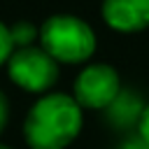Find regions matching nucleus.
<instances>
[{"label": "nucleus", "instance_id": "nucleus-1", "mask_svg": "<svg viewBox=\"0 0 149 149\" xmlns=\"http://www.w3.org/2000/svg\"><path fill=\"white\" fill-rule=\"evenodd\" d=\"M79 130L81 107L65 93L42 95L23 121V137L30 149H65Z\"/></svg>", "mask_w": 149, "mask_h": 149}, {"label": "nucleus", "instance_id": "nucleus-2", "mask_svg": "<svg viewBox=\"0 0 149 149\" xmlns=\"http://www.w3.org/2000/svg\"><path fill=\"white\" fill-rule=\"evenodd\" d=\"M40 47L56 63H84L95 51V35L79 16L54 14L40 26Z\"/></svg>", "mask_w": 149, "mask_h": 149}, {"label": "nucleus", "instance_id": "nucleus-3", "mask_svg": "<svg viewBox=\"0 0 149 149\" xmlns=\"http://www.w3.org/2000/svg\"><path fill=\"white\" fill-rule=\"evenodd\" d=\"M7 74L19 88L28 93H44L58 79V63L42 47H23L14 49L9 56Z\"/></svg>", "mask_w": 149, "mask_h": 149}, {"label": "nucleus", "instance_id": "nucleus-4", "mask_svg": "<svg viewBox=\"0 0 149 149\" xmlns=\"http://www.w3.org/2000/svg\"><path fill=\"white\" fill-rule=\"evenodd\" d=\"M119 93H121V81H119L116 70L105 63H93V65H86L77 74L72 98L79 102V107L107 109L116 100Z\"/></svg>", "mask_w": 149, "mask_h": 149}, {"label": "nucleus", "instance_id": "nucleus-5", "mask_svg": "<svg viewBox=\"0 0 149 149\" xmlns=\"http://www.w3.org/2000/svg\"><path fill=\"white\" fill-rule=\"evenodd\" d=\"M102 19L119 33H137L149 26V0H102Z\"/></svg>", "mask_w": 149, "mask_h": 149}, {"label": "nucleus", "instance_id": "nucleus-6", "mask_svg": "<svg viewBox=\"0 0 149 149\" xmlns=\"http://www.w3.org/2000/svg\"><path fill=\"white\" fill-rule=\"evenodd\" d=\"M142 109H144V105H142V100H140L135 93H130V91H121V93L116 95V100L107 107V114H109V119L114 121V126L126 128V126L140 121Z\"/></svg>", "mask_w": 149, "mask_h": 149}, {"label": "nucleus", "instance_id": "nucleus-7", "mask_svg": "<svg viewBox=\"0 0 149 149\" xmlns=\"http://www.w3.org/2000/svg\"><path fill=\"white\" fill-rule=\"evenodd\" d=\"M9 35H12L14 49H23V47H33V42L40 40V28H35L28 21H19L9 26Z\"/></svg>", "mask_w": 149, "mask_h": 149}, {"label": "nucleus", "instance_id": "nucleus-8", "mask_svg": "<svg viewBox=\"0 0 149 149\" xmlns=\"http://www.w3.org/2000/svg\"><path fill=\"white\" fill-rule=\"evenodd\" d=\"M12 54H14V42L9 35V26H5L0 21V65H7Z\"/></svg>", "mask_w": 149, "mask_h": 149}, {"label": "nucleus", "instance_id": "nucleus-9", "mask_svg": "<svg viewBox=\"0 0 149 149\" xmlns=\"http://www.w3.org/2000/svg\"><path fill=\"white\" fill-rule=\"evenodd\" d=\"M137 130H140V137L149 144V105L142 109V116H140V121H137Z\"/></svg>", "mask_w": 149, "mask_h": 149}, {"label": "nucleus", "instance_id": "nucleus-10", "mask_svg": "<svg viewBox=\"0 0 149 149\" xmlns=\"http://www.w3.org/2000/svg\"><path fill=\"white\" fill-rule=\"evenodd\" d=\"M7 119H9V105H7V98H5V93L0 91V133L5 130V126H7Z\"/></svg>", "mask_w": 149, "mask_h": 149}, {"label": "nucleus", "instance_id": "nucleus-11", "mask_svg": "<svg viewBox=\"0 0 149 149\" xmlns=\"http://www.w3.org/2000/svg\"><path fill=\"white\" fill-rule=\"evenodd\" d=\"M121 149H149V144H147L142 137H135V140H128Z\"/></svg>", "mask_w": 149, "mask_h": 149}, {"label": "nucleus", "instance_id": "nucleus-12", "mask_svg": "<svg viewBox=\"0 0 149 149\" xmlns=\"http://www.w3.org/2000/svg\"><path fill=\"white\" fill-rule=\"evenodd\" d=\"M0 149H12V147H7V144H2V142H0Z\"/></svg>", "mask_w": 149, "mask_h": 149}]
</instances>
